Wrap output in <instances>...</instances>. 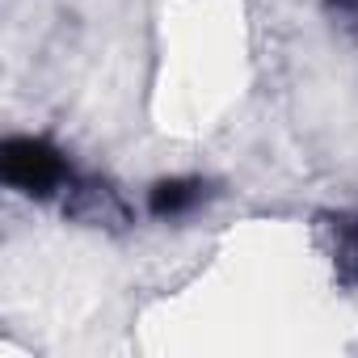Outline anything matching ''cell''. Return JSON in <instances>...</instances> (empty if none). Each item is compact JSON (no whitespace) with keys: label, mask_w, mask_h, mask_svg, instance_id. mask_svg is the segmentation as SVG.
Here are the masks:
<instances>
[{"label":"cell","mask_w":358,"mask_h":358,"mask_svg":"<svg viewBox=\"0 0 358 358\" xmlns=\"http://www.w3.org/2000/svg\"><path fill=\"white\" fill-rule=\"evenodd\" d=\"M0 177L30 199H51L59 190H72L76 182L68 156L34 135H9L0 143Z\"/></svg>","instance_id":"1"},{"label":"cell","mask_w":358,"mask_h":358,"mask_svg":"<svg viewBox=\"0 0 358 358\" xmlns=\"http://www.w3.org/2000/svg\"><path fill=\"white\" fill-rule=\"evenodd\" d=\"M203 199H207V182H199V177H169V182H156L152 186L148 207L160 220H177V215L194 211Z\"/></svg>","instance_id":"2"},{"label":"cell","mask_w":358,"mask_h":358,"mask_svg":"<svg viewBox=\"0 0 358 358\" xmlns=\"http://www.w3.org/2000/svg\"><path fill=\"white\" fill-rule=\"evenodd\" d=\"M333 236H337V249H333L337 274L345 282H358V215H337L333 220Z\"/></svg>","instance_id":"3"}]
</instances>
